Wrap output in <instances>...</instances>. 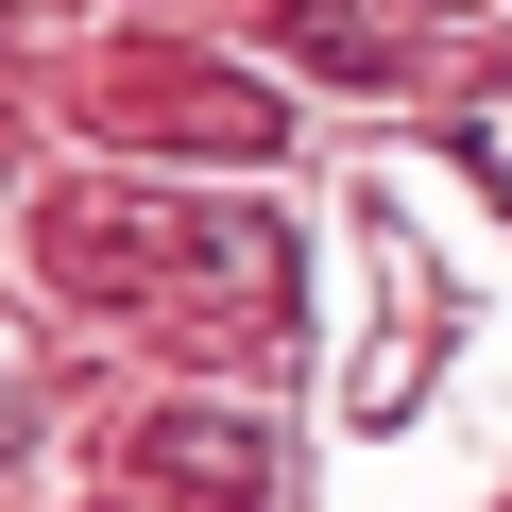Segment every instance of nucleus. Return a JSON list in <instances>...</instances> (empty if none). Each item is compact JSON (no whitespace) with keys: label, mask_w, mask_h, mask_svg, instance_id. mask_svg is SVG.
<instances>
[{"label":"nucleus","mask_w":512,"mask_h":512,"mask_svg":"<svg viewBox=\"0 0 512 512\" xmlns=\"http://www.w3.org/2000/svg\"><path fill=\"white\" fill-rule=\"evenodd\" d=\"M154 495H188V512H256V495H274V444H256L239 410H171V427H154Z\"/></svg>","instance_id":"obj_1"}]
</instances>
